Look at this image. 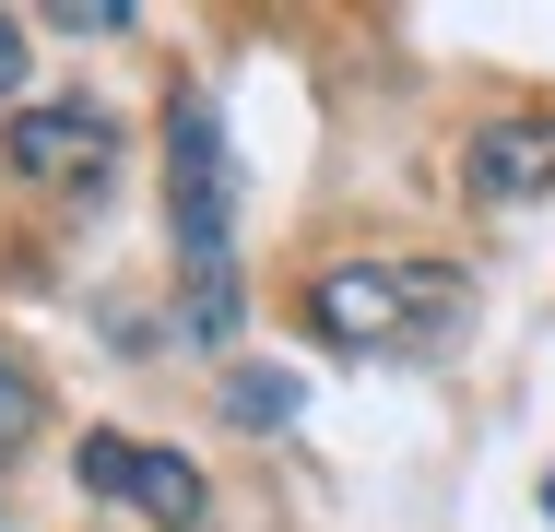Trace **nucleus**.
Segmentation results:
<instances>
[{"instance_id": "1", "label": "nucleus", "mask_w": 555, "mask_h": 532, "mask_svg": "<svg viewBox=\"0 0 555 532\" xmlns=\"http://www.w3.org/2000/svg\"><path fill=\"white\" fill-rule=\"evenodd\" d=\"M166 237H178V319L190 343H236V154L214 96L166 106Z\"/></svg>"}, {"instance_id": "2", "label": "nucleus", "mask_w": 555, "mask_h": 532, "mask_svg": "<svg viewBox=\"0 0 555 532\" xmlns=\"http://www.w3.org/2000/svg\"><path fill=\"white\" fill-rule=\"evenodd\" d=\"M461 319V273L449 261H332L308 284V331L343 355H438Z\"/></svg>"}, {"instance_id": "3", "label": "nucleus", "mask_w": 555, "mask_h": 532, "mask_svg": "<svg viewBox=\"0 0 555 532\" xmlns=\"http://www.w3.org/2000/svg\"><path fill=\"white\" fill-rule=\"evenodd\" d=\"M72 473L95 485V497H130V509H154L166 532L202 521V473L178 461V449H142V438H118V426H95L83 449H72Z\"/></svg>"}, {"instance_id": "4", "label": "nucleus", "mask_w": 555, "mask_h": 532, "mask_svg": "<svg viewBox=\"0 0 555 532\" xmlns=\"http://www.w3.org/2000/svg\"><path fill=\"white\" fill-rule=\"evenodd\" d=\"M0 154L24 166V178H107V154H118V130H107V106H12V130H0Z\"/></svg>"}, {"instance_id": "5", "label": "nucleus", "mask_w": 555, "mask_h": 532, "mask_svg": "<svg viewBox=\"0 0 555 532\" xmlns=\"http://www.w3.org/2000/svg\"><path fill=\"white\" fill-rule=\"evenodd\" d=\"M473 190H485V202H544L555 190V118H496V130H473Z\"/></svg>"}, {"instance_id": "6", "label": "nucleus", "mask_w": 555, "mask_h": 532, "mask_svg": "<svg viewBox=\"0 0 555 532\" xmlns=\"http://www.w3.org/2000/svg\"><path fill=\"white\" fill-rule=\"evenodd\" d=\"M24 438H36V379H24L12 355H0V461H12Z\"/></svg>"}, {"instance_id": "7", "label": "nucleus", "mask_w": 555, "mask_h": 532, "mask_svg": "<svg viewBox=\"0 0 555 532\" xmlns=\"http://www.w3.org/2000/svg\"><path fill=\"white\" fill-rule=\"evenodd\" d=\"M224 403H236L248 426H284V415H296V379H260V367H248V379H236Z\"/></svg>"}, {"instance_id": "8", "label": "nucleus", "mask_w": 555, "mask_h": 532, "mask_svg": "<svg viewBox=\"0 0 555 532\" xmlns=\"http://www.w3.org/2000/svg\"><path fill=\"white\" fill-rule=\"evenodd\" d=\"M12 72H24V24L0 12V96H12Z\"/></svg>"}, {"instance_id": "9", "label": "nucleus", "mask_w": 555, "mask_h": 532, "mask_svg": "<svg viewBox=\"0 0 555 532\" xmlns=\"http://www.w3.org/2000/svg\"><path fill=\"white\" fill-rule=\"evenodd\" d=\"M544 521H555V485H544Z\"/></svg>"}]
</instances>
